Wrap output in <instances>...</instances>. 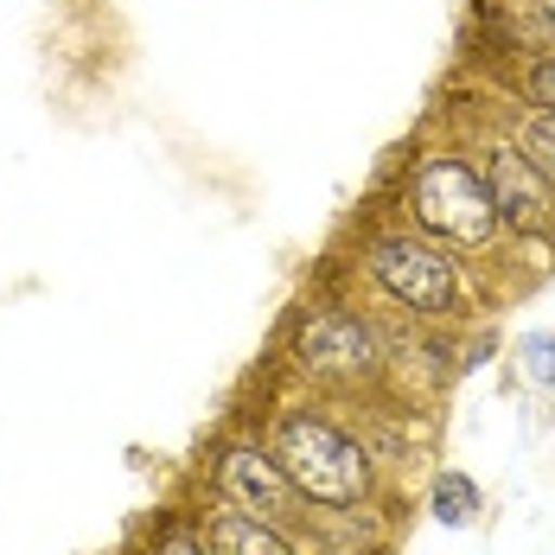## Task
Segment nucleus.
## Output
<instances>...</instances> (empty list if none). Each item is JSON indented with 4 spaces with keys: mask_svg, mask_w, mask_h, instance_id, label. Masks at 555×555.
<instances>
[{
    "mask_svg": "<svg viewBox=\"0 0 555 555\" xmlns=\"http://www.w3.org/2000/svg\"><path fill=\"white\" fill-rule=\"evenodd\" d=\"M511 358H517L524 384L555 389V333H550V326H537V333H517V345H511Z\"/></svg>",
    "mask_w": 555,
    "mask_h": 555,
    "instance_id": "11",
    "label": "nucleus"
},
{
    "mask_svg": "<svg viewBox=\"0 0 555 555\" xmlns=\"http://www.w3.org/2000/svg\"><path fill=\"white\" fill-rule=\"evenodd\" d=\"M479 179H486V198H492V211L511 236H530V243L555 236V185L517 154V141H486Z\"/></svg>",
    "mask_w": 555,
    "mask_h": 555,
    "instance_id": "6",
    "label": "nucleus"
},
{
    "mask_svg": "<svg viewBox=\"0 0 555 555\" xmlns=\"http://www.w3.org/2000/svg\"><path fill=\"white\" fill-rule=\"evenodd\" d=\"M262 447L275 453L281 479L313 504V511H364L377 504V460L351 428H338L326 409L287 402L269 415Z\"/></svg>",
    "mask_w": 555,
    "mask_h": 555,
    "instance_id": "1",
    "label": "nucleus"
},
{
    "mask_svg": "<svg viewBox=\"0 0 555 555\" xmlns=\"http://www.w3.org/2000/svg\"><path fill=\"white\" fill-rule=\"evenodd\" d=\"M524 96H530V109L555 115V57H537V64L524 70Z\"/></svg>",
    "mask_w": 555,
    "mask_h": 555,
    "instance_id": "13",
    "label": "nucleus"
},
{
    "mask_svg": "<svg viewBox=\"0 0 555 555\" xmlns=\"http://www.w3.org/2000/svg\"><path fill=\"white\" fill-rule=\"evenodd\" d=\"M147 555H211V543H205L198 517H167V524L147 537Z\"/></svg>",
    "mask_w": 555,
    "mask_h": 555,
    "instance_id": "12",
    "label": "nucleus"
},
{
    "mask_svg": "<svg viewBox=\"0 0 555 555\" xmlns=\"http://www.w3.org/2000/svg\"><path fill=\"white\" fill-rule=\"evenodd\" d=\"M428 517H435L441 530H473V524L486 517V492H479V479L460 473V466H441L435 486H428Z\"/></svg>",
    "mask_w": 555,
    "mask_h": 555,
    "instance_id": "9",
    "label": "nucleus"
},
{
    "mask_svg": "<svg viewBox=\"0 0 555 555\" xmlns=\"http://www.w3.org/2000/svg\"><path fill=\"white\" fill-rule=\"evenodd\" d=\"M211 499L236 504V511L275 524L287 537H300V543H307V530L320 517L313 504L281 479V466H275V453L262 447V435H230V441L211 447Z\"/></svg>",
    "mask_w": 555,
    "mask_h": 555,
    "instance_id": "4",
    "label": "nucleus"
},
{
    "mask_svg": "<svg viewBox=\"0 0 555 555\" xmlns=\"http://www.w3.org/2000/svg\"><path fill=\"white\" fill-rule=\"evenodd\" d=\"M517 154H524V160H530V167L555 185V115L550 109L517 115Z\"/></svg>",
    "mask_w": 555,
    "mask_h": 555,
    "instance_id": "10",
    "label": "nucleus"
},
{
    "mask_svg": "<svg viewBox=\"0 0 555 555\" xmlns=\"http://www.w3.org/2000/svg\"><path fill=\"white\" fill-rule=\"evenodd\" d=\"M294 371L333 396H358V389H377L384 377V345L351 307H320L294 333Z\"/></svg>",
    "mask_w": 555,
    "mask_h": 555,
    "instance_id": "5",
    "label": "nucleus"
},
{
    "mask_svg": "<svg viewBox=\"0 0 555 555\" xmlns=\"http://www.w3.org/2000/svg\"><path fill=\"white\" fill-rule=\"evenodd\" d=\"M409 218L422 223V236L435 243H460V249H486L499 211L486 198V179L466 154H428L409 172Z\"/></svg>",
    "mask_w": 555,
    "mask_h": 555,
    "instance_id": "3",
    "label": "nucleus"
},
{
    "mask_svg": "<svg viewBox=\"0 0 555 555\" xmlns=\"http://www.w3.org/2000/svg\"><path fill=\"white\" fill-rule=\"evenodd\" d=\"M486 13L499 20V33L511 39V52H555V7L550 0H486Z\"/></svg>",
    "mask_w": 555,
    "mask_h": 555,
    "instance_id": "8",
    "label": "nucleus"
},
{
    "mask_svg": "<svg viewBox=\"0 0 555 555\" xmlns=\"http://www.w3.org/2000/svg\"><path fill=\"white\" fill-rule=\"evenodd\" d=\"M198 530H205L211 555H307L300 537H287L275 524H262V517H249V511H236V504L211 499V492L198 504Z\"/></svg>",
    "mask_w": 555,
    "mask_h": 555,
    "instance_id": "7",
    "label": "nucleus"
},
{
    "mask_svg": "<svg viewBox=\"0 0 555 555\" xmlns=\"http://www.w3.org/2000/svg\"><path fill=\"white\" fill-rule=\"evenodd\" d=\"M364 275L377 281L384 300H396L415 320H453L466 307L460 262L447 256L435 236H415V230H377L364 243Z\"/></svg>",
    "mask_w": 555,
    "mask_h": 555,
    "instance_id": "2",
    "label": "nucleus"
}]
</instances>
